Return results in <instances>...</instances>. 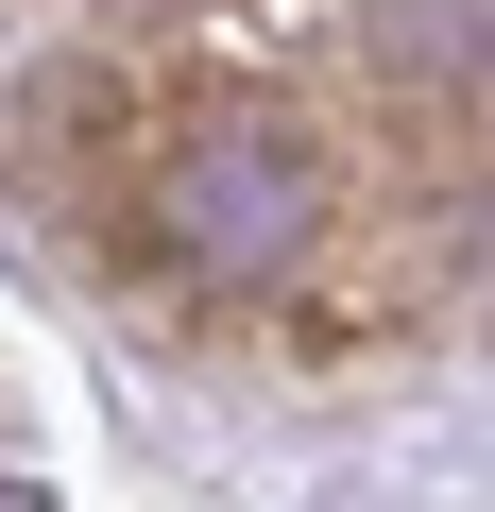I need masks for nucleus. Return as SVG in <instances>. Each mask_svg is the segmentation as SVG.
<instances>
[{
  "label": "nucleus",
  "instance_id": "1",
  "mask_svg": "<svg viewBox=\"0 0 495 512\" xmlns=\"http://www.w3.org/2000/svg\"><path fill=\"white\" fill-rule=\"evenodd\" d=\"M120 256L154 291H291L325 256V154L274 120H171L120 188Z\"/></svg>",
  "mask_w": 495,
  "mask_h": 512
},
{
  "label": "nucleus",
  "instance_id": "2",
  "mask_svg": "<svg viewBox=\"0 0 495 512\" xmlns=\"http://www.w3.org/2000/svg\"><path fill=\"white\" fill-rule=\"evenodd\" d=\"M376 69H393L410 103L495 86V0H376Z\"/></svg>",
  "mask_w": 495,
  "mask_h": 512
},
{
  "label": "nucleus",
  "instance_id": "3",
  "mask_svg": "<svg viewBox=\"0 0 495 512\" xmlns=\"http://www.w3.org/2000/svg\"><path fill=\"white\" fill-rule=\"evenodd\" d=\"M0 512H35V495H18V478H0Z\"/></svg>",
  "mask_w": 495,
  "mask_h": 512
}]
</instances>
